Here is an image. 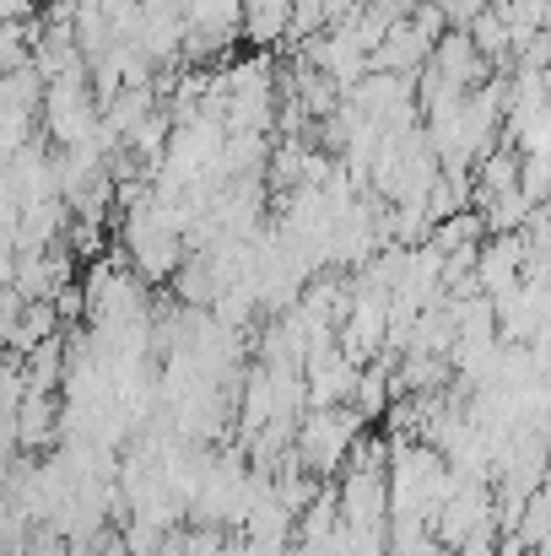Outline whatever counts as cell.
I'll use <instances>...</instances> for the list:
<instances>
[{"instance_id":"1","label":"cell","mask_w":551,"mask_h":556,"mask_svg":"<svg viewBox=\"0 0 551 556\" xmlns=\"http://www.w3.org/2000/svg\"><path fill=\"white\" fill-rule=\"evenodd\" d=\"M27 556H60V546H49V541H38V552H27Z\"/></svg>"}]
</instances>
